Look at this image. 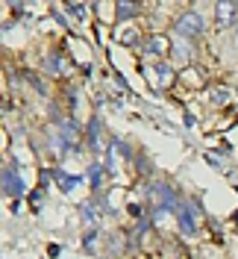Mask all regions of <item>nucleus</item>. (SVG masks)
I'll return each instance as SVG.
<instances>
[{"label":"nucleus","instance_id":"nucleus-1","mask_svg":"<svg viewBox=\"0 0 238 259\" xmlns=\"http://www.w3.org/2000/svg\"><path fill=\"white\" fill-rule=\"evenodd\" d=\"M3 186L12 191V194H18V191H21V180H18L12 171H3Z\"/></svg>","mask_w":238,"mask_h":259}]
</instances>
